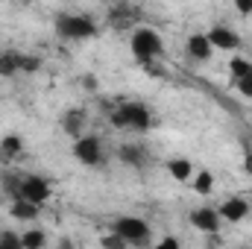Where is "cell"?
Wrapping results in <instances>:
<instances>
[{"instance_id": "6da1fadb", "label": "cell", "mask_w": 252, "mask_h": 249, "mask_svg": "<svg viewBox=\"0 0 252 249\" xmlns=\"http://www.w3.org/2000/svg\"><path fill=\"white\" fill-rule=\"evenodd\" d=\"M112 126L115 129H135V132H147L153 126V115L144 103H124L121 109L112 112Z\"/></svg>"}, {"instance_id": "7a4b0ae2", "label": "cell", "mask_w": 252, "mask_h": 249, "mask_svg": "<svg viewBox=\"0 0 252 249\" xmlns=\"http://www.w3.org/2000/svg\"><path fill=\"white\" fill-rule=\"evenodd\" d=\"M129 47H132V56H135L141 64L158 59V56H161V50H164L161 35H158L156 30H150V27L135 30V32H132V38H129Z\"/></svg>"}, {"instance_id": "3957f363", "label": "cell", "mask_w": 252, "mask_h": 249, "mask_svg": "<svg viewBox=\"0 0 252 249\" xmlns=\"http://www.w3.org/2000/svg\"><path fill=\"white\" fill-rule=\"evenodd\" d=\"M56 32L70 41H85L97 35V24L88 15H59L56 18Z\"/></svg>"}, {"instance_id": "277c9868", "label": "cell", "mask_w": 252, "mask_h": 249, "mask_svg": "<svg viewBox=\"0 0 252 249\" xmlns=\"http://www.w3.org/2000/svg\"><path fill=\"white\" fill-rule=\"evenodd\" d=\"M112 229L124 238L126 244H147L150 241V226L141 217H121V220H115Z\"/></svg>"}, {"instance_id": "5b68a950", "label": "cell", "mask_w": 252, "mask_h": 249, "mask_svg": "<svg viewBox=\"0 0 252 249\" xmlns=\"http://www.w3.org/2000/svg\"><path fill=\"white\" fill-rule=\"evenodd\" d=\"M73 158H76L79 164H88V167L100 164V161H103V147H100V141H97L94 135H79V138L73 141Z\"/></svg>"}, {"instance_id": "8992f818", "label": "cell", "mask_w": 252, "mask_h": 249, "mask_svg": "<svg viewBox=\"0 0 252 249\" xmlns=\"http://www.w3.org/2000/svg\"><path fill=\"white\" fill-rule=\"evenodd\" d=\"M15 199H30V202H35V205H44V202L50 199V185H47V179H44V176H24Z\"/></svg>"}, {"instance_id": "52a82bcc", "label": "cell", "mask_w": 252, "mask_h": 249, "mask_svg": "<svg viewBox=\"0 0 252 249\" xmlns=\"http://www.w3.org/2000/svg\"><path fill=\"white\" fill-rule=\"evenodd\" d=\"M205 35H208L211 47H220V50H238V47H241L238 32H235V30H229V27H214V30H211V32H205Z\"/></svg>"}, {"instance_id": "ba28073f", "label": "cell", "mask_w": 252, "mask_h": 249, "mask_svg": "<svg viewBox=\"0 0 252 249\" xmlns=\"http://www.w3.org/2000/svg\"><path fill=\"white\" fill-rule=\"evenodd\" d=\"M190 223L199 229V232H217L220 229V211H214V208H196L193 214H190Z\"/></svg>"}, {"instance_id": "9c48e42d", "label": "cell", "mask_w": 252, "mask_h": 249, "mask_svg": "<svg viewBox=\"0 0 252 249\" xmlns=\"http://www.w3.org/2000/svg\"><path fill=\"white\" fill-rule=\"evenodd\" d=\"M247 214H250V205H247L244 199H238V196H232V199H226V202L220 205V220H229V223H241Z\"/></svg>"}, {"instance_id": "30bf717a", "label": "cell", "mask_w": 252, "mask_h": 249, "mask_svg": "<svg viewBox=\"0 0 252 249\" xmlns=\"http://www.w3.org/2000/svg\"><path fill=\"white\" fill-rule=\"evenodd\" d=\"M62 126L70 138H79L82 129H85V112H82V109H67L64 118H62Z\"/></svg>"}, {"instance_id": "8fae6325", "label": "cell", "mask_w": 252, "mask_h": 249, "mask_svg": "<svg viewBox=\"0 0 252 249\" xmlns=\"http://www.w3.org/2000/svg\"><path fill=\"white\" fill-rule=\"evenodd\" d=\"M38 214H41V205H35V202H30V199H15V202H12V217H15V220L32 223Z\"/></svg>"}, {"instance_id": "7c38bea8", "label": "cell", "mask_w": 252, "mask_h": 249, "mask_svg": "<svg viewBox=\"0 0 252 249\" xmlns=\"http://www.w3.org/2000/svg\"><path fill=\"white\" fill-rule=\"evenodd\" d=\"M211 41H208V35H202V32H196V35H190L188 38V53L193 59H199V62H205L208 56H211Z\"/></svg>"}, {"instance_id": "4fadbf2b", "label": "cell", "mask_w": 252, "mask_h": 249, "mask_svg": "<svg viewBox=\"0 0 252 249\" xmlns=\"http://www.w3.org/2000/svg\"><path fill=\"white\" fill-rule=\"evenodd\" d=\"M118 156H121V161L129 164V167H144V164H147V153H144L141 147H135V144H124V147L118 150Z\"/></svg>"}, {"instance_id": "5bb4252c", "label": "cell", "mask_w": 252, "mask_h": 249, "mask_svg": "<svg viewBox=\"0 0 252 249\" xmlns=\"http://www.w3.org/2000/svg\"><path fill=\"white\" fill-rule=\"evenodd\" d=\"M167 170H170V176H173L176 182H188L190 176H193V167H190L188 158H173V161L167 164Z\"/></svg>"}, {"instance_id": "9a60e30c", "label": "cell", "mask_w": 252, "mask_h": 249, "mask_svg": "<svg viewBox=\"0 0 252 249\" xmlns=\"http://www.w3.org/2000/svg\"><path fill=\"white\" fill-rule=\"evenodd\" d=\"M21 70V56L18 53H0V76H15Z\"/></svg>"}, {"instance_id": "2e32d148", "label": "cell", "mask_w": 252, "mask_h": 249, "mask_svg": "<svg viewBox=\"0 0 252 249\" xmlns=\"http://www.w3.org/2000/svg\"><path fill=\"white\" fill-rule=\"evenodd\" d=\"M21 150H24V144H21V138H18V135H6V138H3V144H0V156H3V158H15Z\"/></svg>"}, {"instance_id": "e0dca14e", "label": "cell", "mask_w": 252, "mask_h": 249, "mask_svg": "<svg viewBox=\"0 0 252 249\" xmlns=\"http://www.w3.org/2000/svg\"><path fill=\"white\" fill-rule=\"evenodd\" d=\"M44 244H47V238L38 229H30L27 235H21V247H27V249H41Z\"/></svg>"}, {"instance_id": "ac0fdd59", "label": "cell", "mask_w": 252, "mask_h": 249, "mask_svg": "<svg viewBox=\"0 0 252 249\" xmlns=\"http://www.w3.org/2000/svg\"><path fill=\"white\" fill-rule=\"evenodd\" d=\"M193 187H196V193H211V187H214V176H211L208 170H199L196 179H193Z\"/></svg>"}, {"instance_id": "d6986e66", "label": "cell", "mask_w": 252, "mask_h": 249, "mask_svg": "<svg viewBox=\"0 0 252 249\" xmlns=\"http://www.w3.org/2000/svg\"><path fill=\"white\" fill-rule=\"evenodd\" d=\"M229 67H232V76L238 79V76H244V73H250V70H252V62L241 59V56H235V59L229 62Z\"/></svg>"}, {"instance_id": "ffe728a7", "label": "cell", "mask_w": 252, "mask_h": 249, "mask_svg": "<svg viewBox=\"0 0 252 249\" xmlns=\"http://www.w3.org/2000/svg\"><path fill=\"white\" fill-rule=\"evenodd\" d=\"M238 91H241L247 100H252V70L244 73V76H238Z\"/></svg>"}, {"instance_id": "44dd1931", "label": "cell", "mask_w": 252, "mask_h": 249, "mask_svg": "<svg viewBox=\"0 0 252 249\" xmlns=\"http://www.w3.org/2000/svg\"><path fill=\"white\" fill-rule=\"evenodd\" d=\"M0 247L3 249H18L21 247V238L12 235V232H3V235H0Z\"/></svg>"}, {"instance_id": "7402d4cb", "label": "cell", "mask_w": 252, "mask_h": 249, "mask_svg": "<svg viewBox=\"0 0 252 249\" xmlns=\"http://www.w3.org/2000/svg\"><path fill=\"white\" fill-rule=\"evenodd\" d=\"M129 18H132V15H129V9H115V12H112V24H115V27L129 24Z\"/></svg>"}, {"instance_id": "603a6c76", "label": "cell", "mask_w": 252, "mask_h": 249, "mask_svg": "<svg viewBox=\"0 0 252 249\" xmlns=\"http://www.w3.org/2000/svg\"><path fill=\"white\" fill-rule=\"evenodd\" d=\"M100 244H103V247H112V249H124L126 247V241L118 235V232H115V235H109V238H103Z\"/></svg>"}, {"instance_id": "cb8c5ba5", "label": "cell", "mask_w": 252, "mask_h": 249, "mask_svg": "<svg viewBox=\"0 0 252 249\" xmlns=\"http://www.w3.org/2000/svg\"><path fill=\"white\" fill-rule=\"evenodd\" d=\"M41 67V59H35V56H21V70H38Z\"/></svg>"}, {"instance_id": "d4e9b609", "label": "cell", "mask_w": 252, "mask_h": 249, "mask_svg": "<svg viewBox=\"0 0 252 249\" xmlns=\"http://www.w3.org/2000/svg\"><path fill=\"white\" fill-rule=\"evenodd\" d=\"M235 9H238L241 15H250L252 12V0H235Z\"/></svg>"}, {"instance_id": "484cf974", "label": "cell", "mask_w": 252, "mask_h": 249, "mask_svg": "<svg viewBox=\"0 0 252 249\" xmlns=\"http://www.w3.org/2000/svg\"><path fill=\"white\" fill-rule=\"evenodd\" d=\"M158 247L161 249H176L179 247V241H176V238H164V241H158Z\"/></svg>"}, {"instance_id": "4316f807", "label": "cell", "mask_w": 252, "mask_h": 249, "mask_svg": "<svg viewBox=\"0 0 252 249\" xmlns=\"http://www.w3.org/2000/svg\"><path fill=\"white\" fill-rule=\"evenodd\" d=\"M82 82H85V88L91 91V88H97V79L94 76H82Z\"/></svg>"}, {"instance_id": "83f0119b", "label": "cell", "mask_w": 252, "mask_h": 249, "mask_svg": "<svg viewBox=\"0 0 252 249\" xmlns=\"http://www.w3.org/2000/svg\"><path fill=\"white\" fill-rule=\"evenodd\" d=\"M247 170H252V156L247 158Z\"/></svg>"}]
</instances>
